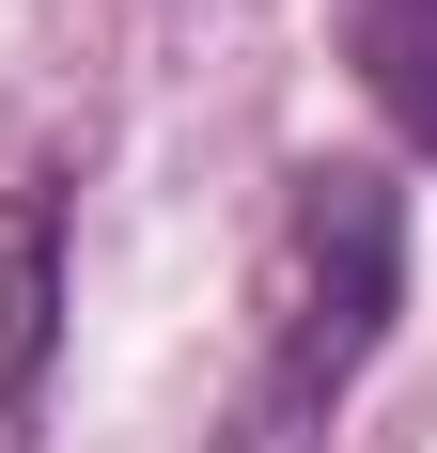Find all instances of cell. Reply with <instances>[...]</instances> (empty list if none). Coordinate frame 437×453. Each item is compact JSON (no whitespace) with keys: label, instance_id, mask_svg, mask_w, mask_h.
Returning <instances> with one entry per match:
<instances>
[{"label":"cell","instance_id":"obj_1","mask_svg":"<svg viewBox=\"0 0 437 453\" xmlns=\"http://www.w3.org/2000/svg\"><path fill=\"white\" fill-rule=\"evenodd\" d=\"M406 313V188L375 157H328V173L281 188V234H265L250 281V375H234V453H328L344 391L375 375Z\"/></svg>","mask_w":437,"mask_h":453},{"label":"cell","instance_id":"obj_3","mask_svg":"<svg viewBox=\"0 0 437 453\" xmlns=\"http://www.w3.org/2000/svg\"><path fill=\"white\" fill-rule=\"evenodd\" d=\"M47 360V203H0V391Z\"/></svg>","mask_w":437,"mask_h":453},{"label":"cell","instance_id":"obj_2","mask_svg":"<svg viewBox=\"0 0 437 453\" xmlns=\"http://www.w3.org/2000/svg\"><path fill=\"white\" fill-rule=\"evenodd\" d=\"M344 63L406 157H437V0H344Z\"/></svg>","mask_w":437,"mask_h":453}]
</instances>
